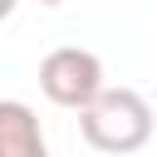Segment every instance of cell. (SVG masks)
Listing matches in <instances>:
<instances>
[{
    "label": "cell",
    "mask_w": 157,
    "mask_h": 157,
    "mask_svg": "<svg viewBox=\"0 0 157 157\" xmlns=\"http://www.w3.org/2000/svg\"><path fill=\"white\" fill-rule=\"evenodd\" d=\"M0 157H49L44 128L20 98H0Z\"/></svg>",
    "instance_id": "cell-3"
},
{
    "label": "cell",
    "mask_w": 157,
    "mask_h": 157,
    "mask_svg": "<svg viewBox=\"0 0 157 157\" xmlns=\"http://www.w3.org/2000/svg\"><path fill=\"white\" fill-rule=\"evenodd\" d=\"M103 59L93 49H78V44H64V49H49L44 64H39V93L59 108H88L98 93H103Z\"/></svg>",
    "instance_id": "cell-2"
},
{
    "label": "cell",
    "mask_w": 157,
    "mask_h": 157,
    "mask_svg": "<svg viewBox=\"0 0 157 157\" xmlns=\"http://www.w3.org/2000/svg\"><path fill=\"white\" fill-rule=\"evenodd\" d=\"M78 132L93 152L108 157H128L137 147H147L152 137V108L137 88H103L88 108H78Z\"/></svg>",
    "instance_id": "cell-1"
},
{
    "label": "cell",
    "mask_w": 157,
    "mask_h": 157,
    "mask_svg": "<svg viewBox=\"0 0 157 157\" xmlns=\"http://www.w3.org/2000/svg\"><path fill=\"white\" fill-rule=\"evenodd\" d=\"M39 5H64V0H39Z\"/></svg>",
    "instance_id": "cell-5"
},
{
    "label": "cell",
    "mask_w": 157,
    "mask_h": 157,
    "mask_svg": "<svg viewBox=\"0 0 157 157\" xmlns=\"http://www.w3.org/2000/svg\"><path fill=\"white\" fill-rule=\"evenodd\" d=\"M15 15V0H0V20H10Z\"/></svg>",
    "instance_id": "cell-4"
}]
</instances>
